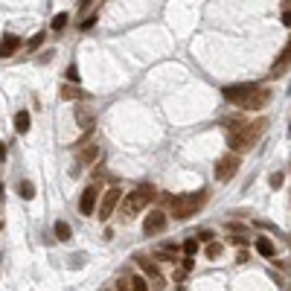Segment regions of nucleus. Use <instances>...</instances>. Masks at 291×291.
I'll return each mask as SVG.
<instances>
[{
  "label": "nucleus",
  "instance_id": "nucleus-1",
  "mask_svg": "<svg viewBox=\"0 0 291 291\" xmlns=\"http://www.w3.org/2000/svg\"><path fill=\"white\" fill-rule=\"evenodd\" d=\"M268 125H271V120H268V117H259V120H250L248 128H242V131H236V134H227L230 152H236V154L250 152V149L256 146V140L268 131Z\"/></svg>",
  "mask_w": 291,
  "mask_h": 291
},
{
  "label": "nucleus",
  "instance_id": "nucleus-2",
  "mask_svg": "<svg viewBox=\"0 0 291 291\" xmlns=\"http://www.w3.org/2000/svg\"><path fill=\"white\" fill-rule=\"evenodd\" d=\"M204 201H207V192H204V189H198V192H186V195H175V198L169 201L172 219H178V222L192 219L195 213L204 207Z\"/></svg>",
  "mask_w": 291,
  "mask_h": 291
},
{
  "label": "nucleus",
  "instance_id": "nucleus-3",
  "mask_svg": "<svg viewBox=\"0 0 291 291\" xmlns=\"http://www.w3.org/2000/svg\"><path fill=\"white\" fill-rule=\"evenodd\" d=\"M154 198H157V192H154L152 183H140L137 189H131V192L125 195V201H123V219H125V222H131L140 210H146V204H152Z\"/></svg>",
  "mask_w": 291,
  "mask_h": 291
},
{
  "label": "nucleus",
  "instance_id": "nucleus-4",
  "mask_svg": "<svg viewBox=\"0 0 291 291\" xmlns=\"http://www.w3.org/2000/svg\"><path fill=\"white\" fill-rule=\"evenodd\" d=\"M259 90V84L256 82H248V84H227L222 90V96L230 102V105H236V108H245L248 105V99L253 96Z\"/></svg>",
  "mask_w": 291,
  "mask_h": 291
},
{
  "label": "nucleus",
  "instance_id": "nucleus-5",
  "mask_svg": "<svg viewBox=\"0 0 291 291\" xmlns=\"http://www.w3.org/2000/svg\"><path fill=\"white\" fill-rule=\"evenodd\" d=\"M134 262L140 265L143 277H146L149 282H152V291H163V288H166V277L160 274V268H157V265H154L152 259H149V256H143V253H137V256H134Z\"/></svg>",
  "mask_w": 291,
  "mask_h": 291
},
{
  "label": "nucleus",
  "instance_id": "nucleus-6",
  "mask_svg": "<svg viewBox=\"0 0 291 291\" xmlns=\"http://www.w3.org/2000/svg\"><path fill=\"white\" fill-rule=\"evenodd\" d=\"M239 169H242V154L227 152L224 157H219V160H216V180L227 183V180L233 178V175L239 172Z\"/></svg>",
  "mask_w": 291,
  "mask_h": 291
},
{
  "label": "nucleus",
  "instance_id": "nucleus-7",
  "mask_svg": "<svg viewBox=\"0 0 291 291\" xmlns=\"http://www.w3.org/2000/svg\"><path fill=\"white\" fill-rule=\"evenodd\" d=\"M120 201H123V189H120V186L105 189V192H102V201H99V210H96L99 222H108V219L114 216V210L120 207Z\"/></svg>",
  "mask_w": 291,
  "mask_h": 291
},
{
  "label": "nucleus",
  "instance_id": "nucleus-8",
  "mask_svg": "<svg viewBox=\"0 0 291 291\" xmlns=\"http://www.w3.org/2000/svg\"><path fill=\"white\" fill-rule=\"evenodd\" d=\"M166 222H169V216L163 213V210H152V213L146 216V222H143V233L146 236L163 233V230H166Z\"/></svg>",
  "mask_w": 291,
  "mask_h": 291
},
{
  "label": "nucleus",
  "instance_id": "nucleus-9",
  "mask_svg": "<svg viewBox=\"0 0 291 291\" xmlns=\"http://www.w3.org/2000/svg\"><path fill=\"white\" fill-rule=\"evenodd\" d=\"M99 201H102V198H99V186L96 183H90V186H87V189H84L82 192V201H79V213H82V216H93V213H96V204Z\"/></svg>",
  "mask_w": 291,
  "mask_h": 291
},
{
  "label": "nucleus",
  "instance_id": "nucleus-10",
  "mask_svg": "<svg viewBox=\"0 0 291 291\" xmlns=\"http://www.w3.org/2000/svg\"><path fill=\"white\" fill-rule=\"evenodd\" d=\"M288 67H291V41H288V47H285V50L277 56V61L271 64V79H279V76H282Z\"/></svg>",
  "mask_w": 291,
  "mask_h": 291
},
{
  "label": "nucleus",
  "instance_id": "nucleus-11",
  "mask_svg": "<svg viewBox=\"0 0 291 291\" xmlns=\"http://www.w3.org/2000/svg\"><path fill=\"white\" fill-rule=\"evenodd\" d=\"M268 102H271V90H268V87H259V90H256V93H253V96L248 99L245 111H262Z\"/></svg>",
  "mask_w": 291,
  "mask_h": 291
},
{
  "label": "nucleus",
  "instance_id": "nucleus-12",
  "mask_svg": "<svg viewBox=\"0 0 291 291\" xmlns=\"http://www.w3.org/2000/svg\"><path fill=\"white\" fill-rule=\"evenodd\" d=\"M58 96H61V99H67V102H82V99H84V93H82V87H79V84L67 82V84H61Z\"/></svg>",
  "mask_w": 291,
  "mask_h": 291
},
{
  "label": "nucleus",
  "instance_id": "nucleus-13",
  "mask_svg": "<svg viewBox=\"0 0 291 291\" xmlns=\"http://www.w3.org/2000/svg\"><path fill=\"white\" fill-rule=\"evenodd\" d=\"M21 47V38L18 35H3V44H0V56L3 58H9V56H15V50Z\"/></svg>",
  "mask_w": 291,
  "mask_h": 291
},
{
  "label": "nucleus",
  "instance_id": "nucleus-14",
  "mask_svg": "<svg viewBox=\"0 0 291 291\" xmlns=\"http://www.w3.org/2000/svg\"><path fill=\"white\" fill-rule=\"evenodd\" d=\"M222 125L227 128V134H236V131H242V128H248V120L245 117H224Z\"/></svg>",
  "mask_w": 291,
  "mask_h": 291
},
{
  "label": "nucleus",
  "instance_id": "nucleus-15",
  "mask_svg": "<svg viewBox=\"0 0 291 291\" xmlns=\"http://www.w3.org/2000/svg\"><path fill=\"white\" fill-rule=\"evenodd\" d=\"M96 157H99V143H87L79 152V163H93Z\"/></svg>",
  "mask_w": 291,
  "mask_h": 291
},
{
  "label": "nucleus",
  "instance_id": "nucleus-16",
  "mask_svg": "<svg viewBox=\"0 0 291 291\" xmlns=\"http://www.w3.org/2000/svg\"><path fill=\"white\" fill-rule=\"evenodd\" d=\"M29 123H32V120H29V111H18V114H15V131H18V134H27Z\"/></svg>",
  "mask_w": 291,
  "mask_h": 291
},
{
  "label": "nucleus",
  "instance_id": "nucleus-17",
  "mask_svg": "<svg viewBox=\"0 0 291 291\" xmlns=\"http://www.w3.org/2000/svg\"><path fill=\"white\" fill-rule=\"evenodd\" d=\"M131 279V288L134 291H152V282L143 277V274H134V277H128Z\"/></svg>",
  "mask_w": 291,
  "mask_h": 291
},
{
  "label": "nucleus",
  "instance_id": "nucleus-18",
  "mask_svg": "<svg viewBox=\"0 0 291 291\" xmlns=\"http://www.w3.org/2000/svg\"><path fill=\"white\" fill-rule=\"evenodd\" d=\"M256 250H259L262 256H274V242L262 236V239H256Z\"/></svg>",
  "mask_w": 291,
  "mask_h": 291
},
{
  "label": "nucleus",
  "instance_id": "nucleus-19",
  "mask_svg": "<svg viewBox=\"0 0 291 291\" xmlns=\"http://www.w3.org/2000/svg\"><path fill=\"white\" fill-rule=\"evenodd\" d=\"M56 236H58V242H67L70 236H73L70 233V224L67 222H56Z\"/></svg>",
  "mask_w": 291,
  "mask_h": 291
},
{
  "label": "nucleus",
  "instance_id": "nucleus-20",
  "mask_svg": "<svg viewBox=\"0 0 291 291\" xmlns=\"http://www.w3.org/2000/svg\"><path fill=\"white\" fill-rule=\"evenodd\" d=\"M67 21H70V15H67V12H58L56 18H53V29H56V32H61V29L67 27Z\"/></svg>",
  "mask_w": 291,
  "mask_h": 291
},
{
  "label": "nucleus",
  "instance_id": "nucleus-21",
  "mask_svg": "<svg viewBox=\"0 0 291 291\" xmlns=\"http://www.w3.org/2000/svg\"><path fill=\"white\" fill-rule=\"evenodd\" d=\"M18 192H21V198H27V201H32V198H35V186H32V183H27V180H24V183L18 186Z\"/></svg>",
  "mask_w": 291,
  "mask_h": 291
},
{
  "label": "nucleus",
  "instance_id": "nucleus-22",
  "mask_svg": "<svg viewBox=\"0 0 291 291\" xmlns=\"http://www.w3.org/2000/svg\"><path fill=\"white\" fill-rule=\"evenodd\" d=\"M198 245H201V239H192V236H189V239L183 242V253H186V256H195V250H198Z\"/></svg>",
  "mask_w": 291,
  "mask_h": 291
},
{
  "label": "nucleus",
  "instance_id": "nucleus-23",
  "mask_svg": "<svg viewBox=\"0 0 291 291\" xmlns=\"http://www.w3.org/2000/svg\"><path fill=\"white\" fill-rule=\"evenodd\" d=\"M207 256L210 259H219L222 256V245L219 242H207Z\"/></svg>",
  "mask_w": 291,
  "mask_h": 291
},
{
  "label": "nucleus",
  "instance_id": "nucleus-24",
  "mask_svg": "<svg viewBox=\"0 0 291 291\" xmlns=\"http://www.w3.org/2000/svg\"><path fill=\"white\" fill-rule=\"evenodd\" d=\"M41 41H44V32H38V35H35V38H32V41L27 44V50H29V53H35V50L41 47Z\"/></svg>",
  "mask_w": 291,
  "mask_h": 291
},
{
  "label": "nucleus",
  "instance_id": "nucleus-25",
  "mask_svg": "<svg viewBox=\"0 0 291 291\" xmlns=\"http://www.w3.org/2000/svg\"><path fill=\"white\" fill-rule=\"evenodd\" d=\"M64 76H67V82L79 84V70H76V64H70V67H67V73H64Z\"/></svg>",
  "mask_w": 291,
  "mask_h": 291
},
{
  "label": "nucleus",
  "instance_id": "nucleus-26",
  "mask_svg": "<svg viewBox=\"0 0 291 291\" xmlns=\"http://www.w3.org/2000/svg\"><path fill=\"white\" fill-rule=\"evenodd\" d=\"M114 288H117V291H134V288H131V279H125V277L117 279V285H114Z\"/></svg>",
  "mask_w": 291,
  "mask_h": 291
},
{
  "label": "nucleus",
  "instance_id": "nucleus-27",
  "mask_svg": "<svg viewBox=\"0 0 291 291\" xmlns=\"http://www.w3.org/2000/svg\"><path fill=\"white\" fill-rule=\"evenodd\" d=\"M271 186H274V189L282 186V172H274V175H271Z\"/></svg>",
  "mask_w": 291,
  "mask_h": 291
},
{
  "label": "nucleus",
  "instance_id": "nucleus-28",
  "mask_svg": "<svg viewBox=\"0 0 291 291\" xmlns=\"http://www.w3.org/2000/svg\"><path fill=\"white\" fill-rule=\"evenodd\" d=\"M227 242H230V245H236V248H245V239H242V236H227Z\"/></svg>",
  "mask_w": 291,
  "mask_h": 291
},
{
  "label": "nucleus",
  "instance_id": "nucleus-29",
  "mask_svg": "<svg viewBox=\"0 0 291 291\" xmlns=\"http://www.w3.org/2000/svg\"><path fill=\"white\" fill-rule=\"evenodd\" d=\"M198 239H201V242H210L213 236H210V230H201V233H198Z\"/></svg>",
  "mask_w": 291,
  "mask_h": 291
},
{
  "label": "nucleus",
  "instance_id": "nucleus-30",
  "mask_svg": "<svg viewBox=\"0 0 291 291\" xmlns=\"http://www.w3.org/2000/svg\"><path fill=\"white\" fill-rule=\"evenodd\" d=\"M282 24H285V27L291 29V12H282Z\"/></svg>",
  "mask_w": 291,
  "mask_h": 291
},
{
  "label": "nucleus",
  "instance_id": "nucleus-31",
  "mask_svg": "<svg viewBox=\"0 0 291 291\" xmlns=\"http://www.w3.org/2000/svg\"><path fill=\"white\" fill-rule=\"evenodd\" d=\"M279 6H282V12H291V0H279Z\"/></svg>",
  "mask_w": 291,
  "mask_h": 291
},
{
  "label": "nucleus",
  "instance_id": "nucleus-32",
  "mask_svg": "<svg viewBox=\"0 0 291 291\" xmlns=\"http://www.w3.org/2000/svg\"><path fill=\"white\" fill-rule=\"evenodd\" d=\"M87 6H90V0H82V3H79V9H87Z\"/></svg>",
  "mask_w": 291,
  "mask_h": 291
}]
</instances>
